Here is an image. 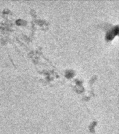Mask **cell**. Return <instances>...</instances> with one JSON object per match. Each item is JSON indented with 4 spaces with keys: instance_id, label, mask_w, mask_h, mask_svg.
I'll use <instances>...</instances> for the list:
<instances>
[{
    "instance_id": "6da1fadb",
    "label": "cell",
    "mask_w": 119,
    "mask_h": 134,
    "mask_svg": "<svg viewBox=\"0 0 119 134\" xmlns=\"http://www.w3.org/2000/svg\"><path fill=\"white\" fill-rule=\"evenodd\" d=\"M118 32V27L116 26V27H115L112 31L108 33V34L107 35V38L108 39H109V40H111V39H112V38L114 37V36L117 35Z\"/></svg>"
}]
</instances>
